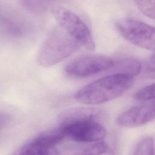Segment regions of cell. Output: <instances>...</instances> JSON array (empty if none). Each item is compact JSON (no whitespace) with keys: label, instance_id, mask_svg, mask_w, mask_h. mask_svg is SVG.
I'll list each match as a JSON object with an SVG mask.
<instances>
[{"label":"cell","instance_id":"cell-1","mask_svg":"<svg viewBox=\"0 0 155 155\" xmlns=\"http://www.w3.org/2000/svg\"><path fill=\"white\" fill-rule=\"evenodd\" d=\"M133 82L131 76L113 74L97 79L79 89L75 93L74 99L85 105L101 104L121 96L131 88Z\"/></svg>","mask_w":155,"mask_h":155},{"label":"cell","instance_id":"cell-2","mask_svg":"<svg viewBox=\"0 0 155 155\" xmlns=\"http://www.w3.org/2000/svg\"><path fill=\"white\" fill-rule=\"evenodd\" d=\"M82 45L59 25L53 28L42 43L37 63L49 67L62 62L77 51Z\"/></svg>","mask_w":155,"mask_h":155},{"label":"cell","instance_id":"cell-3","mask_svg":"<svg viewBox=\"0 0 155 155\" xmlns=\"http://www.w3.org/2000/svg\"><path fill=\"white\" fill-rule=\"evenodd\" d=\"M51 12L58 25L76 39L82 46L94 50L95 42L85 22L77 14L61 6H53Z\"/></svg>","mask_w":155,"mask_h":155},{"label":"cell","instance_id":"cell-4","mask_svg":"<svg viewBox=\"0 0 155 155\" xmlns=\"http://www.w3.org/2000/svg\"><path fill=\"white\" fill-rule=\"evenodd\" d=\"M119 33L131 44L150 51H155V27L143 22L124 18L115 22Z\"/></svg>","mask_w":155,"mask_h":155},{"label":"cell","instance_id":"cell-5","mask_svg":"<svg viewBox=\"0 0 155 155\" xmlns=\"http://www.w3.org/2000/svg\"><path fill=\"white\" fill-rule=\"evenodd\" d=\"M114 65V61L107 56L88 54L73 59L65 67L64 70L70 76L85 78L107 71Z\"/></svg>","mask_w":155,"mask_h":155},{"label":"cell","instance_id":"cell-6","mask_svg":"<svg viewBox=\"0 0 155 155\" xmlns=\"http://www.w3.org/2000/svg\"><path fill=\"white\" fill-rule=\"evenodd\" d=\"M65 137L61 126L43 132L19 148L14 155H56L57 144Z\"/></svg>","mask_w":155,"mask_h":155},{"label":"cell","instance_id":"cell-7","mask_svg":"<svg viewBox=\"0 0 155 155\" xmlns=\"http://www.w3.org/2000/svg\"><path fill=\"white\" fill-rule=\"evenodd\" d=\"M65 136L78 142L94 143L102 141L105 137V128L96 120L78 121L64 125Z\"/></svg>","mask_w":155,"mask_h":155},{"label":"cell","instance_id":"cell-8","mask_svg":"<svg viewBox=\"0 0 155 155\" xmlns=\"http://www.w3.org/2000/svg\"><path fill=\"white\" fill-rule=\"evenodd\" d=\"M155 119V101H146L120 113L116 123L120 127L134 128L146 124Z\"/></svg>","mask_w":155,"mask_h":155},{"label":"cell","instance_id":"cell-9","mask_svg":"<svg viewBox=\"0 0 155 155\" xmlns=\"http://www.w3.org/2000/svg\"><path fill=\"white\" fill-rule=\"evenodd\" d=\"M103 112L97 108L91 107H73L62 111L58 116L60 125L85 120H96L101 117Z\"/></svg>","mask_w":155,"mask_h":155},{"label":"cell","instance_id":"cell-10","mask_svg":"<svg viewBox=\"0 0 155 155\" xmlns=\"http://www.w3.org/2000/svg\"><path fill=\"white\" fill-rule=\"evenodd\" d=\"M116 67L119 68L118 73L126 74L131 76L138 74L141 69V64L136 59L126 58L119 60L116 63Z\"/></svg>","mask_w":155,"mask_h":155},{"label":"cell","instance_id":"cell-11","mask_svg":"<svg viewBox=\"0 0 155 155\" xmlns=\"http://www.w3.org/2000/svg\"><path fill=\"white\" fill-rule=\"evenodd\" d=\"M133 155H155L153 139L147 137L142 139L137 144Z\"/></svg>","mask_w":155,"mask_h":155},{"label":"cell","instance_id":"cell-12","mask_svg":"<svg viewBox=\"0 0 155 155\" xmlns=\"http://www.w3.org/2000/svg\"><path fill=\"white\" fill-rule=\"evenodd\" d=\"M134 98L140 101H155V83L137 90L134 94Z\"/></svg>","mask_w":155,"mask_h":155},{"label":"cell","instance_id":"cell-13","mask_svg":"<svg viewBox=\"0 0 155 155\" xmlns=\"http://www.w3.org/2000/svg\"><path fill=\"white\" fill-rule=\"evenodd\" d=\"M134 3L144 15L155 20V1H136Z\"/></svg>","mask_w":155,"mask_h":155},{"label":"cell","instance_id":"cell-14","mask_svg":"<svg viewBox=\"0 0 155 155\" xmlns=\"http://www.w3.org/2000/svg\"><path fill=\"white\" fill-rule=\"evenodd\" d=\"M108 145L104 141L91 143L82 151L81 155H101L107 151Z\"/></svg>","mask_w":155,"mask_h":155},{"label":"cell","instance_id":"cell-15","mask_svg":"<svg viewBox=\"0 0 155 155\" xmlns=\"http://www.w3.org/2000/svg\"><path fill=\"white\" fill-rule=\"evenodd\" d=\"M21 3L25 8L35 12H42L45 10L47 7V5H46V2L42 1H22Z\"/></svg>","mask_w":155,"mask_h":155},{"label":"cell","instance_id":"cell-16","mask_svg":"<svg viewBox=\"0 0 155 155\" xmlns=\"http://www.w3.org/2000/svg\"><path fill=\"white\" fill-rule=\"evenodd\" d=\"M144 73L148 78L155 79V53L147 61L144 67Z\"/></svg>","mask_w":155,"mask_h":155}]
</instances>
